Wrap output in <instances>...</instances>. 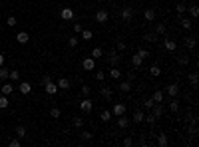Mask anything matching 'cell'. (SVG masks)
<instances>
[{
    "label": "cell",
    "instance_id": "1",
    "mask_svg": "<svg viewBox=\"0 0 199 147\" xmlns=\"http://www.w3.org/2000/svg\"><path fill=\"white\" fill-rule=\"evenodd\" d=\"M120 16H121V20H124V22H132V18H133V8L132 6H124L120 10Z\"/></svg>",
    "mask_w": 199,
    "mask_h": 147
},
{
    "label": "cell",
    "instance_id": "2",
    "mask_svg": "<svg viewBox=\"0 0 199 147\" xmlns=\"http://www.w3.org/2000/svg\"><path fill=\"white\" fill-rule=\"evenodd\" d=\"M108 60H109V66H112V68H116V66H120L121 56L117 54V50H112V52H109V56H108Z\"/></svg>",
    "mask_w": 199,
    "mask_h": 147
},
{
    "label": "cell",
    "instance_id": "3",
    "mask_svg": "<svg viewBox=\"0 0 199 147\" xmlns=\"http://www.w3.org/2000/svg\"><path fill=\"white\" fill-rule=\"evenodd\" d=\"M82 68L84 70H88V72H92V70H96V60L92 56H88V58H84L82 60Z\"/></svg>",
    "mask_w": 199,
    "mask_h": 147
},
{
    "label": "cell",
    "instance_id": "4",
    "mask_svg": "<svg viewBox=\"0 0 199 147\" xmlns=\"http://www.w3.org/2000/svg\"><path fill=\"white\" fill-rule=\"evenodd\" d=\"M165 94L169 95V98H177V94H179V86H177V83H169V86H165Z\"/></svg>",
    "mask_w": 199,
    "mask_h": 147
},
{
    "label": "cell",
    "instance_id": "5",
    "mask_svg": "<svg viewBox=\"0 0 199 147\" xmlns=\"http://www.w3.org/2000/svg\"><path fill=\"white\" fill-rule=\"evenodd\" d=\"M80 110H82L84 113H90L92 110H94V103H92V99H82V102H80Z\"/></svg>",
    "mask_w": 199,
    "mask_h": 147
},
{
    "label": "cell",
    "instance_id": "6",
    "mask_svg": "<svg viewBox=\"0 0 199 147\" xmlns=\"http://www.w3.org/2000/svg\"><path fill=\"white\" fill-rule=\"evenodd\" d=\"M163 48H165L167 52H175L177 50V42L173 40V38H165V40H163Z\"/></svg>",
    "mask_w": 199,
    "mask_h": 147
},
{
    "label": "cell",
    "instance_id": "7",
    "mask_svg": "<svg viewBox=\"0 0 199 147\" xmlns=\"http://www.w3.org/2000/svg\"><path fill=\"white\" fill-rule=\"evenodd\" d=\"M60 18L62 20H74V10H72L70 6L62 8V10H60Z\"/></svg>",
    "mask_w": 199,
    "mask_h": 147
},
{
    "label": "cell",
    "instance_id": "8",
    "mask_svg": "<svg viewBox=\"0 0 199 147\" xmlns=\"http://www.w3.org/2000/svg\"><path fill=\"white\" fill-rule=\"evenodd\" d=\"M129 123H132V119H129V117H125V113H124V115H117V127L128 129Z\"/></svg>",
    "mask_w": 199,
    "mask_h": 147
},
{
    "label": "cell",
    "instance_id": "9",
    "mask_svg": "<svg viewBox=\"0 0 199 147\" xmlns=\"http://www.w3.org/2000/svg\"><path fill=\"white\" fill-rule=\"evenodd\" d=\"M108 18H109L108 10H98V12H96V22H100V24H105V22H108Z\"/></svg>",
    "mask_w": 199,
    "mask_h": 147
},
{
    "label": "cell",
    "instance_id": "10",
    "mask_svg": "<svg viewBox=\"0 0 199 147\" xmlns=\"http://www.w3.org/2000/svg\"><path fill=\"white\" fill-rule=\"evenodd\" d=\"M112 113L113 115H124L125 113V103H121V102H117V103H113V110H112Z\"/></svg>",
    "mask_w": 199,
    "mask_h": 147
},
{
    "label": "cell",
    "instance_id": "11",
    "mask_svg": "<svg viewBox=\"0 0 199 147\" xmlns=\"http://www.w3.org/2000/svg\"><path fill=\"white\" fill-rule=\"evenodd\" d=\"M179 22H181V28H185V30H191V28H193V20L191 18H185L183 14H179Z\"/></svg>",
    "mask_w": 199,
    "mask_h": 147
},
{
    "label": "cell",
    "instance_id": "12",
    "mask_svg": "<svg viewBox=\"0 0 199 147\" xmlns=\"http://www.w3.org/2000/svg\"><path fill=\"white\" fill-rule=\"evenodd\" d=\"M18 90H20V94H22V95H28L32 91V83L22 82V83H18Z\"/></svg>",
    "mask_w": 199,
    "mask_h": 147
},
{
    "label": "cell",
    "instance_id": "13",
    "mask_svg": "<svg viewBox=\"0 0 199 147\" xmlns=\"http://www.w3.org/2000/svg\"><path fill=\"white\" fill-rule=\"evenodd\" d=\"M44 90H46V94L48 95H54V94H58V86L54 82H48V83H44Z\"/></svg>",
    "mask_w": 199,
    "mask_h": 147
},
{
    "label": "cell",
    "instance_id": "14",
    "mask_svg": "<svg viewBox=\"0 0 199 147\" xmlns=\"http://www.w3.org/2000/svg\"><path fill=\"white\" fill-rule=\"evenodd\" d=\"M151 113L155 115V119H159V117L163 115V103H153V107H151Z\"/></svg>",
    "mask_w": 199,
    "mask_h": 147
},
{
    "label": "cell",
    "instance_id": "15",
    "mask_svg": "<svg viewBox=\"0 0 199 147\" xmlns=\"http://www.w3.org/2000/svg\"><path fill=\"white\" fill-rule=\"evenodd\" d=\"M117 90H120L121 94H129V91H132V82H120L117 83Z\"/></svg>",
    "mask_w": 199,
    "mask_h": 147
},
{
    "label": "cell",
    "instance_id": "16",
    "mask_svg": "<svg viewBox=\"0 0 199 147\" xmlns=\"http://www.w3.org/2000/svg\"><path fill=\"white\" fill-rule=\"evenodd\" d=\"M132 66H133V68H141V66H143V58L139 56L137 52L132 56Z\"/></svg>",
    "mask_w": 199,
    "mask_h": 147
},
{
    "label": "cell",
    "instance_id": "17",
    "mask_svg": "<svg viewBox=\"0 0 199 147\" xmlns=\"http://www.w3.org/2000/svg\"><path fill=\"white\" fill-rule=\"evenodd\" d=\"M143 117H145V113H143L141 110H135V111H133V115H132V121H133V123H141Z\"/></svg>",
    "mask_w": 199,
    "mask_h": 147
},
{
    "label": "cell",
    "instance_id": "18",
    "mask_svg": "<svg viewBox=\"0 0 199 147\" xmlns=\"http://www.w3.org/2000/svg\"><path fill=\"white\" fill-rule=\"evenodd\" d=\"M28 40H30L28 32H18V34H16V42H18V44H28Z\"/></svg>",
    "mask_w": 199,
    "mask_h": 147
},
{
    "label": "cell",
    "instance_id": "19",
    "mask_svg": "<svg viewBox=\"0 0 199 147\" xmlns=\"http://www.w3.org/2000/svg\"><path fill=\"white\" fill-rule=\"evenodd\" d=\"M143 18H145L147 22H153V20H155V10H153V8H147V10L143 12Z\"/></svg>",
    "mask_w": 199,
    "mask_h": 147
},
{
    "label": "cell",
    "instance_id": "20",
    "mask_svg": "<svg viewBox=\"0 0 199 147\" xmlns=\"http://www.w3.org/2000/svg\"><path fill=\"white\" fill-rule=\"evenodd\" d=\"M157 145L159 147H167L169 145V139H167L165 133H159V135H157Z\"/></svg>",
    "mask_w": 199,
    "mask_h": 147
},
{
    "label": "cell",
    "instance_id": "21",
    "mask_svg": "<svg viewBox=\"0 0 199 147\" xmlns=\"http://www.w3.org/2000/svg\"><path fill=\"white\" fill-rule=\"evenodd\" d=\"M151 99H153L155 103H163V91L161 90H155L153 95H151Z\"/></svg>",
    "mask_w": 199,
    "mask_h": 147
},
{
    "label": "cell",
    "instance_id": "22",
    "mask_svg": "<svg viewBox=\"0 0 199 147\" xmlns=\"http://www.w3.org/2000/svg\"><path fill=\"white\" fill-rule=\"evenodd\" d=\"M195 38H197V36H187V38H185V46H187L189 50H193V48H195V44H197V40H195Z\"/></svg>",
    "mask_w": 199,
    "mask_h": 147
},
{
    "label": "cell",
    "instance_id": "23",
    "mask_svg": "<svg viewBox=\"0 0 199 147\" xmlns=\"http://www.w3.org/2000/svg\"><path fill=\"white\" fill-rule=\"evenodd\" d=\"M109 78H112V79H120L121 78V70L117 68V66H116V68H112V70H109Z\"/></svg>",
    "mask_w": 199,
    "mask_h": 147
},
{
    "label": "cell",
    "instance_id": "24",
    "mask_svg": "<svg viewBox=\"0 0 199 147\" xmlns=\"http://www.w3.org/2000/svg\"><path fill=\"white\" fill-rule=\"evenodd\" d=\"M26 135H28L26 127H24V125H18V127H16V137H18V139H24Z\"/></svg>",
    "mask_w": 199,
    "mask_h": 147
},
{
    "label": "cell",
    "instance_id": "25",
    "mask_svg": "<svg viewBox=\"0 0 199 147\" xmlns=\"http://www.w3.org/2000/svg\"><path fill=\"white\" fill-rule=\"evenodd\" d=\"M100 94H101V98H105V99H109V98H112V94H113V90H112V87H101V90H100Z\"/></svg>",
    "mask_w": 199,
    "mask_h": 147
},
{
    "label": "cell",
    "instance_id": "26",
    "mask_svg": "<svg viewBox=\"0 0 199 147\" xmlns=\"http://www.w3.org/2000/svg\"><path fill=\"white\" fill-rule=\"evenodd\" d=\"M56 86H58V90H68V87H70V79H66V78H60V82H58Z\"/></svg>",
    "mask_w": 199,
    "mask_h": 147
},
{
    "label": "cell",
    "instance_id": "27",
    "mask_svg": "<svg viewBox=\"0 0 199 147\" xmlns=\"http://www.w3.org/2000/svg\"><path fill=\"white\" fill-rule=\"evenodd\" d=\"M143 40L149 42V44H153V42H157V34H155V32H147V34L143 36Z\"/></svg>",
    "mask_w": 199,
    "mask_h": 147
},
{
    "label": "cell",
    "instance_id": "28",
    "mask_svg": "<svg viewBox=\"0 0 199 147\" xmlns=\"http://www.w3.org/2000/svg\"><path fill=\"white\" fill-rule=\"evenodd\" d=\"M169 110H171V113H177V111H179V102H177L175 98H171V102H169Z\"/></svg>",
    "mask_w": 199,
    "mask_h": 147
},
{
    "label": "cell",
    "instance_id": "29",
    "mask_svg": "<svg viewBox=\"0 0 199 147\" xmlns=\"http://www.w3.org/2000/svg\"><path fill=\"white\" fill-rule=\"evenodd\" d=\"M149 74L153 75V78H157V75H161V68H159L157 64H153V66H149Z\"/></svg>",
    "mask_w": 199,
    "mask_h": 147
},
{
    "label": "cell",
    "instance_id": "30",
    "mask_svg": "<svg viewBox=\"0 0 199 147\" xmlns=\"http://www.w3.org/2000/svg\"><path fill=\"white\" fill-rule=\"evenodd\" d=\"M10 106V99H8V95H0V110H6V107Z\"/></svg>",
    "mask_w": 199,
    "mask_h": 147
},
{
    "label": "cell",
    "instance_id": "31",
    "mask_svg": "<svg viewBox=\"0 0 199 147\" xmlns=\"http://www.w3.org/2000/svg\"><path fill=\"white\" fill-rule=\"evenodd\" d=\"M165 32H167L165 24H161V22H159V24H155V34H157V36H163Z\"/></svg>",
    "mask_w": 199,
    "mask_h": 147
},
{
    "label": "cell",
    "instance_id": "32",
    "mask_svg": "<svg viewBox=\"0 0 199 147\" xmlns=\"http://www.w3.org/2000/svg\"><path fill=\"white\" fill-rule=\"evenodd\" d=\"M112 117H113V113L109 111V110H105V111H101L100 119H101V121H112Z\"/></svg>",
    "mask_w": 199,
    "mask_h": 147
},
{
    "label": "cell",
    "instance_id": "33",
    "mask_svg": "<svg viewBox=\"0 0 199 147\" xmlns=\"http://www.w3.org/2000/svg\"><path fill=\"white\" fill-rule=\"evenodd\" d=\"M72 125H74L76 129H82L84 127V119L82 117H74V119H72Z\"/></svg>",
    "mask_w": 199,
    "mask_h": 147
},
{
    "label": "cell",
    "instance_id": "34",
    "mask_svg": "<svg viewBox=\"0 0 199 147\" xmlns=\"http://www.w3.org/2000/svg\"><path fill=\"white\" fill-rule=\"evenodd\" d=\"M12 90H14L12 83H4V86H2V94L4 95H12Z\"/></svg>",
    "mask_w": 199,
    "mask_h": 147
},
{
    "label": "cell",
    "instance_id": "35",
    "mask_svg": "<svg viewBox=\"0 0 199 147\" xmlns=\"http://www.w3.org/2000/svg\"><path fill=\"white\" fill-rule=\"evenodd\" d=\"M101 56H104V50L101 48H94L92 50V58H94V60H100Z\"/></svg>",
    "mask_w": 199,
    "mask_h": 147
},
{
    "label": "cell",
    "instance_id": "36",
    "mask_svg": "<svg viewBox=\"0 0 199 147\" xmlns=\"http://www.w3.org/2000/svg\"><path fill=\"white\" fill-rule=\"evenodd\" d=\"M8 78H10L12 82H18L20 79V72L18 70H10V72H8Z\"/></svg>",
    "mask_w": 199,
    "mask_h": 147
},
{
    "label": "cell",
    "instance_id": "37",
    "mask_svg": "<svg viewBox=\"0 0 199 147\" xmlns=\"http://www.w3.org/2000/svg\"><path fill=\"white\" fill-rule=\"evenodd\" d=\"M197 82H199V75H197V72H191L189 74V83H191L193 87L197 86Z\"/></svg>",
    "mask_w": 199,
    "mask_h": 147
},
{
    "label": "cell",
    "instance_id": "38",
    "mask_svg": "<svg viewBox=\"0 0 199 147\" xmlns=\"http://www.w3.org/2000/svg\"><path fill=\"white\" fill-rule=\"evenodd\" d=\"M80 34H82V40H92V38H94V34H92V30H86V28H84V30L80 32Z\"/></svg>",
    "mask_w": 199,
    "mask_h": 147
},
{
    "label": "cell",
    "instance_id": "39",
    "mask_svg": "<svg viewBox=\"0 0 199 147\" xmlns=\"http://www.w3.org/2000/svg\"><path fill=\"white\" fill-rule=\"evenodd\" d=\"M137 54L143 58V60H147V58L151 56V52H149V50H145V48H139V50H137Z\"/></svg>",
    "mask_w": 199,
    "mask_h": 147
},
{
    "label": "cell",
    "instance_id": "40",
    "mask_svg": "<svg viewBox=\"0 0 199 147\" xmlns=\"http://www.w3.org/2000/svg\"><path fill=\"white\" fill-rule=\"evenodd\" d=\"M62 115V111H60V107H52L50 110V117H54V119H58V117Z\"/></svg>",
    "mask_w": 199,
    "mask_h": 147
},
{
    "label": "cell",
    "instance_id": "41",
    "mask_svg": "<svg viewBox=\"0 0 199 147\" xmlns=\"http://www.w3.org/2000/svg\"><path fill=\"white\" fill-rule=\"evenodd\" d=\"M175 8H177V14H185L187 12V6H185L183 2H179V4H175Z\"/></svg>",
    "mask_w": 199,
    "mask_h": 147
},
{
    "label": "cell",
    "instance_id": "42",
    "mask_svg": "<svg viewBox=\"0 0 199 147\" xmlns=\"http://www.w3.org/2000/svg\"><path fill=\"white\" fill-rule=\"evenodd\" d=\"M143 121H147L149 125H155V121H157V119H155V115H153V113H149V115H145V117H143Z\"/></svg>",
    "mask_w": 199,
    "mask_h": 147
},
{
    "label": "cell",
    "instance_id": "43",
    "mask_svg": "<svg viewBox=\"0 0 199 147\" xmlns=\"http://www.w3.org/2000/svg\"><path fill=\"white\" fill-rule=\"evenodd\" d=\"M153 99H151V98H147V99H143V107H145V110H151V107H153Z\"/></svg>",
    "mask_w": 199,
    "mask_h": 147
},
{
    "label": "cell",
    "instance_id": "44",
    "mask_svg": "<svg viewBox=\"0 0 199 147\" xmlns=\"http://www.w3.org/2000/svg\"><path fill=\"white\" fill-rule=\"evenodd\" d=\"M6 24H8V26H10V28H14L16 24H18V20H16L14 16H8V18H6Z\"/></svg>",
    "mask_w": 199,
    "mask_h": 147
},
{
    "label": "cell",
    "instance_id": "45",
    "mask_svg": "<svg viewBox=\"0 0 199 147\" xmlns=\"http://www.w3.org/2000/svg\"><path fill=\"white\" fill-rule=\"evenodd\" d=\"M189 14H191V18H197V14H199V8L193 4V6H189Z\"/></svg>",
    "mask_w": 199,
    "mask_h": 147
},
{
    "label": "cell",
    "instance_id": "46",
    "mask_svg": "<svg viewBox=\"0 0 199 147\" xmlns=\"http://www.w3.org/2000/svg\"><path fill=\"white\" fill-rule=\"evenodd\" d=\"M8 72H10V70H6V68L0 66V79H8Z\"/></svg>",
    "mask_w": 199,
    "mask_h": 147
},
{
    "label": "cell",
    "instance_id": "47",
    "mask_svg": "<svg viewBox=\"0 0 199 147\" xmlns=\"http://www.w3.org/2000/svg\"><path fill=\"white\" fill-rule=\"evenodd\" d=\"M177 62H179L181 66H187L189 64V56H179V58H177Z\"/></svg>",
    "mask_w": 199,
    "mask_h": 147
},
{
    "label": "cell",
    "instance_id": "48",
    "mask_svg": "<svg viewBox=\"0 0 199 147\" xmlns=\"http://www.w3.org/2000/svg\"><path fill=\"white\" fill-rule=\"evenodd\" d=\"M125 48H128V46H125V42H121V40H120V42H117V44H116V50H117V52H124Z\"/></svg>",
    "mask_w": 199,
    "mask_h": 147
},
{
    "label": "cell",
    "instance_id": "49",
    "mask_svg": "<svg viewBox=\"0 0 199 147\" xmlns=\"http://www.w3.org/2000/svg\"><path fill=\"white\" fill-rule=\"evenodd\" d=\"M78 42H80V40L74 36V38H70V40H68V46H70V48H76V46H78Z\"/></svg>",
    "mask_w": 199,
    "mask_h": 147
},
{
    "label": "cell",
    "instance_id": "50",
    "mask_svg": "<svg viewBox=\"0 0 199 147\" xmlns=\"http://www.w3.org/2000/svg\"><path fill=\"white\" fill-rule=\"evenodd\" d=\"M90 94H92V87L90 86H82V95H86V98H88Z\"/></svg>",
    "mask_w": 199,
    "mask_h": 147
},
{
    "label": "cell",
    "instance_id": "51",
    "mask_svg": "<svg viewBox=\"0 0 199 147\" xmlns=\"http://www.w3.org/2000/svg\"><path fill=\"white\" fill-rule=\"evenodd\" d=\"M92 137H94V135H92L90 131H82V139L84 141H92Z\"/></svg>",
    "mask_w": 199,
    "mask_h": 147
},
{
    "label": "cell",
    "instance_id": "52",
    "mask_svg": "<svg viewBox=\"0 0 199 147\" xmlns=\"http://www.w3.org/2000/svg\"><path fill=\"white\" fill-rule=\"evenodd\" d=\"M82 30H84V26H82V24H80V22H74V32H76V34H80Z\"/></svg>",
    "mask_w": 199,
    "mask_h": 147
},
{
    "label": "cell",
    "instance_id": "53",
    "mask_svg": "<svg viewBox=\"0 0 199 147\" xmlns=\"http://www.w3.org/2000/svg\"><path fill=\"white\" fill-rule=\"evenodd\" d=\"M104 78H105V72H101V70H98V72H96V79H98V82H101Z\"/></svg>",
    "mask_w": 199,
    "mask_h": 147
},
{
    "label": "cell",
    "instance_id": "54",
    "mask_svg": "<svg viewBox=\"0 0 199 147\" xmlns=\"http://www.w3.org/2000/svg\"><path fill=\"white\" fill-rule=\"evenodd\" d=\"M133 145V139H132V137H125V139H124V147H132Z\"/></svg>",
    "mask_w": 199,
    "mask_h": 147
},
{
    "label": "cell",
    "instance_id": "55",
    "mask_svg": "<svg viewBox=\"0 0 199 147\" xmlns=\"http://www.w3.org/2000/svg\"><path fill=\"white\" fill-rule=\"evenodd\" d=\"M10 147H20V139L16 137V139H10V143H8Z\"/></svg>",
    "mask_w": 199,
    "mask_h": 147
},
{
    "label": "cell",
    "instance_id": "56",
    "mask_svg": "<svg viewBox=\"0 0 199 147\" xmlns=\"http://www.w3.org/2000/svg\"><path fill=\"white\" fill-rule=\"evenodd\" d=\"M48 82H52V78H50V75H48V74H46V75H44V78H42V86H44V83H48Z\"/></svg>",
    "mask_w": 199,
    "mask_h": 147
},
{
    "label": "cell",
    "instance_id": "57",
    "mask_svg": "<svg viewBox=\"0 0 199 147\" xmlns=\"http://www.w3.org/2000/svg\"><path fill=\"white\" fill-rule=\"evenodd\" d=\"M135 79V72H128V82H133Z\"/></svg>",
    "mask_w": 199,
    "mask_h": 147
},
{
    "label": "cell",
    "instance_id": "58",
    "mask_svg": "<svg viewBox=\"0 0 199 147\" xmlns=\"http://www.w3.org/2000/svg\"><path fill=\"white\" fill-rule=\"evenodd\" d=\"M0 66H4V54H0Z\"/></svg>",
    "mask_w": 199,
    "mask_h": 147
},
{
    "label": "cell",
    "instance_id": "59",
    "mask_svg": "<svg viewBox=\"0 0 199 147\" xmlns=\"http://www.w3.org/2000/svg\"><path fill=\"white\" fill-rule=\"evenodd\" d=\"M185 2H193V0H185Z\"/></svg>",
    "mask_w": 199,
    "mask_h": 147
}]
</instances>
